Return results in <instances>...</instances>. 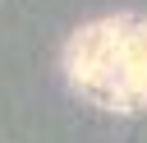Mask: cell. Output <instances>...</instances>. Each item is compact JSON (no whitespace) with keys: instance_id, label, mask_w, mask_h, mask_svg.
I'll list each match as a JSON object with an SVG mask.
<instances>
[{"instance_id":"obj_1","label":"cell","mask_w":147,"mask_h":143,"mask_svg":"<svg viewBox=\"0 0 147 143\" xmlns=\"http://www.w3.org/2000/svg\"><path fill=\"white\" fill-rule=\"evenodd\" d=\"M69 83L101 111L147 106V23L138 14H110L78 28L64 46Z\"/></svg>"}]
</instances>
